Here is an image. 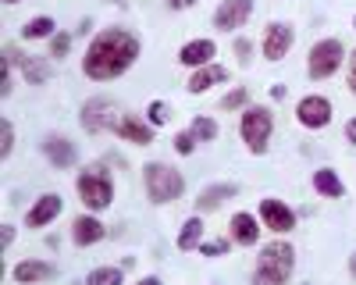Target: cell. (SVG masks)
<instances>
[{"label":"cell","instance_id":"4316f807","mask_svg":"<svg viewBox=\"0 0 356 285\" xmlns=\"http://www.w3.org/2000/svg\"><path fill=\"white\" fill-rule=\"evenodd\" d=\"M246 100H250V90H243V86H239V90H232V93L221 100V111H239Z\"/></svg>","mask_w":356,"mask_h":285},{"label":"cell","instance_id":"8d00e7d4","mask_svg":"<svg viewBox=\"0 0 356 285\" xmlns=\"http://www.w3.org/2000/svg\"><path fill=\"white\" fill-rule=\"evenodd\" d=\"M168 4H171L175 11H186V8H193V4H196V0H168Z\"/></svg>","mask_w":356,"mask_h":285},{"label":"cell","instance_id":"ab89813d","mask_svg":"<svg viewBox=\"0 0 356 285\" xmlns=\"http://www.w3.org/2000/svg\"><path fill=\"white\" fill-rule=\"evenodd\" d=\"M4 4H18V0H4Z\"/></svg>","mask_w":356,"mask_h":285},{"label":"cell","instance_id":"52a82bcc","mask_svg":"<svg viewBox=\"0 0 356 285\" xmlns=\"http://www.w3.org/2000/svg\"><path fill=\"white\" fill-rule=\"evenodd\" d=\"M82 129L86 132H104V129H118V122L125 118V114H118V104L107 100V97H93L82 104Z\"/></svg>","mask_w":356,"mask_h":285},{"label":"cell","instance_id":"6da1fadb","mask_svg":"<svg viewBox=\"0 0 356 285\" xmlns=\"http://www.w3.org/2000/svg\"><path fill=\"white\" fill-rule=\"evenodd\" d=\"M139 57V40L125 28H104V33L89 43L86 57H82V72L93 82H107L118 79L122 72H129Z\"/></svg>","mask_w":356,"mask_h":285},{"label":"cell","instance_id":"7c38bea8","mask_svg":"<svg viewBox=\"0 0 356 285\" xmlns=\"http://www.w3.org/2000/svg\"><path fill=\"white\" fill-rule=\"evenodd\" d=\"M289 50H292V25L271 22L267 25V36H264V57L267 61H282Z\"/></svg>","mask_w":356,"mask_h":285},{"label":"cell","instance_id":"4dcf8cb0","mask_svg":"<svg viewBox=\"0 0 356 285\" xmlns=\"http://www.w3.org/2000/svg\"><path fill=\"white\" fill-rule=\"evenodd\" d=\"M0 139H4V142H0V154H11L15 150V129H11V122H4V125H0Z\"/></svg>","mask_w":356,"mask_h":285},{"label":"cell","instance_id":"d4e9b609","mask_svg":"<svg viewBox=\"0 0 356 285\" xmlns=\"http://www.w3.org/2000/svg\"><path fill=\"white\" fill-rule=\"evenodd\" d=\"M86 285H122V268H93L86 275Z\"/></svg>","mask_w":356,"mask_h":285},{"label":"cell","instance_id":"d6a6232c","mask_svg":"<svg viewBox=\"0 0 356 285\" xmlns=\"http://www.w3.org/2000/svg\"><path fill=\"white\" fill-rule=\"evenodd\" d=\"M235 57H239V65H250V57H253V43H250V40H235Z\"/></svg>","mask_w":356,"mask_h":285},{"label":"cell","instance_id":"5b68a950","mask_svg":"<svg viewBox=\"0 0 356 285\" xmlns=\"http://www.w3.org/2000/svg\"><path fill=\"white\" fill-rule=\"evenodd\" d=\"M342 57H346V47L339 40H321L314 43L310 57H307V72L310 79H332L339 68H342Z\"/></svg>","mask_w":356,"mask_h":285},{"label":"cell","instance_id":"484cf974","mask_svg":"<svg viewBox=\"0 0 356 285\" xmlns=\"http://www.w3.org/2000/svg\"><path fill=\"white\" fill-rule=\"evenodd\" d=\"M189 132H193L196 142H211V139H218V122L214 118H193Z\"/></svg>","mask_w":356,"mask_h":285},{"label":"cell","instance_id":"ac0fdd59","mask_svg":"<svg viewBox=\"0 0 356 285\" xmlns=\"http://www.w3.org/2000/svg\"><path fill=\"white\" fill-rule=\"evenodd\" d=\"M232 243H239V246H253L257 239H260V225H257V218L253 214H246V211H239V214H232Z\"/></svg>","mask_w":356,"mask_h":285},{"label":"cell","instance_id":"603a6c76","mask_svg":"<svg viewBox=\"0 0 356 285\" xmlns=\"http://www.w3.org/2000/svg\"><path fill=\"white\" fill-rule=\"evenodd\" d=\"M200 243H203V221L200 218H189L182 225V232H178V250L189 253V250H200Z\"/></svg>","mask_w":356,"mask_h":285},{"label":"cell","instance_id":"30bf717a","mask_svg":"<svg viewBox=\"0 0 356 285\" xmlns=\"http://www.w3.org/2000/svg\"><path fill=\"white\" fill-rule=\"evenodd\" d=\"M260 218L275 236H285V232L296 228V214L282 204V200H260Z\"/></svg>","mask_w":356,"mask_h":285},{"label":"cell","instance_id":"83f0119b","mask_svg":"<svg viewBox=\"0 0 356 285\" xmlns=\"http://www.w3.org/2000/svg\"><path fill=\"white\" fill-rule=\"evenodd\" d=\"M228 246H232L228 239H214V243H200V253H203V256H225V253H228Z\"/></svg>","mask_w":356,"mask_h":285},{"label":"cell","instance_id":"e575fe53","mask_svg":"<svg viewBox=\"0 0 356 285\" xmlns=\"http://www.w3.org/2000/svg\"><path fill=\"white\" fill-rule=\"evenodd\" d=\"M349 90L356 93V50H353V57H349Z\"/></svg>","mask_w":356,"mask_h":285},{"label":"cell","instance_id":"4fadbf2b","mask_svg":"<svg viewBox=\"0 0 356 285\" xmlns=\"http://www.w3.org/2000/svg\"><path fill=\"white\" fill-rule=\"evenodd\" d=\"M61 204H65V200L57 196V193H43L36 204H33V211L25 214V225L29 228H47L57 214H61Z\"/></svg>","mask_w":356,"mask_h":285},{"label":"cell","instance_id":"f546056e","mask_svg":"<svg viewBox=\"0 0 356 285\" xmlns=\"http://www.w3.org/2000/svg\"><path fill=\"white\" fill-rule=\"evenodd\" d=\"M193 147H196L193 132H178V136H175V150L182 154V157H189V154H193Z\"/></svg>","mask_w":356,"mask_h":285},{"label":"cell","instance_id":"ffe728a7","mask_svg":"<svg viewBox=\"0 0 356 285\" xmlns=\"http://www.w3.org/2000/svg\"><path fill=\"white\" fill-rule=\"evenodd\" d=\"M228 79V72L221 68V65H203V68H196L193 75H189V93H207L211 86H218V82H225Z\"/></svg>","mask_w":356,"mask_h":285},{"label":"cell","instance_id":"74e56055","mask_svg":"<svg viewBox=\"0 0 356 285\" xmlns=\"http://www.w3.org/2000/svg\"><path fill=\"white\" fill-rule=\"evenodd\" d=\"M0 239H4V246H11V239H15V225H4V232H0Z\"/></svg>","mask_w":356,"mask_h":285},{"label":"cell","instance_id":"ba28073f","mask_svg":"<svg viewBox=\"0 0 356 285\" xmlns=\"http://www.w3.org/2000/svg\"><path fill=\"white\" fill-rule=\"evenodd\" d=\"M4 65H18L22 75L29 79V86H43L50 79V65L43 57H33V54H22L18 47H4Z\"/></svg>","mask_w":356,"mask_h":285},{"label":"cell","instance_id":"7402d4cb","mask_svg":"<svg viewBox=\"0 0 356 285\" xmlns=\"http://www.w3.org/2000/svg\"><path fill=\"white\" fill-rule=\"evenodd\" d=\"M54 275V264H47V261H22L18 268H15V278L22 282V285H36V282H47Z\"/></svg>","mask_w":356,"mask_h":285},{"label":"cell","instance_id":"8992f818","mask_svg":"<svg viewBox=\"0 0 356 285\" xmlns=\"http://www.w3.org/2000/svg\"><path fill=\"white\" fill-rule=\"evenodd\" d=\"M292 264H296V250H292L289 243H282V239L267 243V246L260 250V256H257V271L275 275V278H282V282H289Z\"/></svg>","mask_w":356,"mask_h":285},{"label":"cell","instance_id":"277c9868","mask_svg":"<svg viewBox=\"0 0 356 285\" xmlns=\"http://www.w3.org/2000/svg\"><path fill=\"white\" fill-rule=\"evenodd\" d=\"M75 189H79V200H82L89 211H104V207H111V200H114V186H111V179L104 175L100 168L82 171Z\"/></svg>","mask_w":356,"mask_h":285},{"label":"cell","instance_id":"f35d334b","mask_svg":"<svg viewBox=\"0 0 356 285\" xmlns=\"http://www.w3.org/2000/svg\"><path fill=\"white\" fill-rule=\"evenodd\" d=\"M136 285H161V278H154V275H150V278H139Z\"/></svg>","mask_w":356,"mask_h":285},{"label":"cell","instance_id":"836d02e7","mask_svg":"<svg viewBox=\"0 0 356 285\" xmlns=\"http://www.w3.org/2000/svg\"><path fill=\"white\" fill-rule=\"evenodd\" d=\"M253 285H285V282H282V278H275V275L257 271V275H253Z\"/></svg>","mask_w":356,"mask_h":285},{"label":"cell","instance_id":"f1b7e54d","mask_svg":"<svg viewBox=\"0 0 356 285\" xmlns=\"http://www.w3.org/2000/svg\"><path fill=\"white\" fill-rule=\"evenodd\" d=\"M68 47H72V36L68 33H57L54 43H50V57H68Z\"/></svg>","mask_w":356,"mask_h":285},{"label":"cell","instance_id":"cb8c5ba5","mask_svg":"<svg viewBox=\"0 0 356 285\" xmlns=\"http://www.w3.org/2000/svg\"><path fill=\"white\" fill-rule=\"evenodd\" d=\"M54 28H57V22L50 15H40V18H33V22L22 28V40H50Z\"/></svg>","mask_w":356,"mask_h":285},{"label":"cell","instance_id":"44dd1931","mask_svg":"<svg viewBox=\"0 0 356 285\" xmlns=\"http://www.w3.org/2000/svg\"><path fill=\"white\" fill-rule=\"evenodd\" d=\"M314 189H317L321 196H328V200H342V196H346V186H342V179L335 175L332 168L314 171Z\"/></svg>","mask_w":356,"mask_h":285},{"label":"cell","instance_id":"7a4b0ae2","mask_svg":"<svg viewBox=\"0 0 356 285\" xmlns=\"http://www.w3.org/2000/svg\"><path fill=\"white\" fill-rule=\"evenodd\" d=\"M143 182H146V196H150L154 204H175L186 189V179L178 175V168L161 164V161H150L143 168Z\"/></svg>","mask_w":356,"mask_h":285},{"label":"cell","instance_id":"8fae6325","mask_svg":"<svg viewBox=\"0 0 356 285\" xmlns=\"http://www.w3.org/2000/svg\"><path fill=\"white\" fill-rule=\"evenodd\" d=\"M253 15V0H221V8L214 11L218 28H243Z\"/></svg>","mask_w":356,"mask_h":285},{"label":"cell","instance_id":"d6986e66","mask_svg":"<svg viewBox=\"0 0 356 285\" xmlns=\"http://www.w3.org/2000/svg\"><path fill=\"white\" fill-rule=\"evenodd\" d=\"M107 236V228L97 221V218H75L72 221V239H75V246H93V243H100Z\"/></svg>","mask_w":356,"mask_h":285},{"label":"cell","instance_id":"60d3db41","mask_svg":"<svg viewBox=\"0 0 356 285\" xmlns=\"http://www.w3.org/2000/svg\"><path fill=\"white\" fill-rule=\"evenodd\" d=\"M353 28H356V18H353Z\"/></svg>","mask_w":356,"mask_h":285},{"label":"cell","instance_id":"9a60e30c","mask_svg":"<svg viewBox=\"0 0 356 285\" xmlns=\"http://www.w3.org/2000/svg\"><path fill=\"white\" fill-rule=\"evenodd\" d=\"M43 154L50 157V164L54 168H61V171H68L75 161H79V154H75V147L65 139V136H50L47 142H43Z\"/></svg>","mask_w":356,"mask_h":285},{"label":"cell","instance_id":"9c48e42d","mask_svg":"<svg viewBox=\"0 0 356 285\" xmlns=\"http://www.w3.org/2000/svg\"><path fill=\"white\" fill-rule=\"evenodd\" d=\"M296 118L307 129H324L332 122V100L328 97H303L300 107H296Z\"/></svg>","mask_w":356,"mask_h":285},{"label":"cell","instance_id":"3957f363","mask_svg":"<svg viewBox=\"0 0 356 285\" xmlns=\"http://www.w3.org/2000/svg\"><path fill=\"white\" fill-rule=\"evenodd\" d=\"M271 129H275V114L267 107H246L243 122H239V136L250 147V154H267V142H271Z\"/></svg>","mask_w":356,"mask_h":285},{"label":"cell","instance_id":"2e32d148","mask_svg":"<svg viewBox=\"0 0 356 285\" xmlns=\"http://www.w3.org/2000/svg\"><path fill=\"white\" fill-rule=\"evenodd\" d=\"M114 132L122 136V139H129V142H136V147H150V142H154V129L146 125V122H139L136 114H125Z\"/></svg>","mask_w":356,"mask_h":285},{"label":"cell","instance_id":"e0dca14e","mask_svg":"<svg viewBox=\"0 0 356 285\" xmlns=\"http://www.w3.org/2000/svg\"><path fill=\"white\" fill-rule=\"evenodd\" d=\"M235 193H239V186L235 182H214V186H207L203 193H200V200H196V211H218L225 200H232Z\"/></svg>","mask_w":356,"mask_h":285},{"label":"cell","instance_id":"5bb4252c","mask_svg":"<svg viewBox=\"0 0 356 285\" xmlns=\"http://www.w3.org/2000/svg\"><path fill=\"white\" fill-rule=\"evenodd\" d=\"M214 54H218L214 40H193V43H186L182 50H178V65H186V68H203V65H211Z\"/></svg>","mask_w":356,"mask_h":285},{"label":"cell","instance_id":"1f68e13d","mask_svg":"<svg viewBox=\"0 0 356 285\" xmlns=\"http://www.w3.org/2000/svg\"><path fill=\"white\" fill-rule=\"evenodd\" d=\"M146 114H150V125H164V122L171 118V114H168V107H164L161 100H154V104H150V111H146Z\"/></svg>","mask_w":356,"mask_h":285},{"label":"cell","instance_id":"d590c367","mask_svg":"<svg viewBox=\"0 0 356 285\" xmlns=\"http://www.w3.org/2000/svg\"><path fill=\"white\" fill-rule=\"evenodd\" d=\"M346 139L356 147V118H349V122H346Z\"/></svg>","mask_w":356,"mask_h":285}]
</instances>
